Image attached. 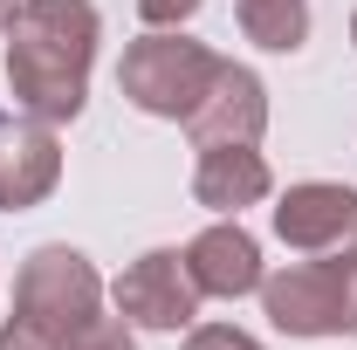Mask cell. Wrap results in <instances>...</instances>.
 <instances>
[{"instance_id": "9c48e42d", "label": "cell", "mask_w": 357, "mask_h": 350, "mask_svg": "<svg viewBox=\"0 0 357 350\" xmlns=\"http://www.w3.org/2000/svg\"><path fill=\"white\" fill-rule=\"evenodd\" d=\"M185 131H192V151H199V144H261V131H268V83L248 62H220V76L206 89V103L185 117Z\"/></svg>"}, {"instance_id": "5b68a950", "label": "cell", "mask_w": 357, "mask_h": 350, "mask_svg": "<svg viewBox=\"0 0 357 350\" xmlns=\"http://www.w3.org/2000/svg\"><path fill=\"white\" fill-rule=\"evenodd\" d=\"M275 241L303 261H351L357 254V185L303 178L275 199Z\"/></svg>"}, {"instance_id": "5bb4252c", "label": "cell", "mask_w": 357, "mask_h": 350, "mask_svg": "<svg viewBox=\"0 0 357 350\" xmlns=\"http://www.w3.org/2000/svg\"><path fill=\"white\" fill-rule=\"evenodd\" d=\"M199 7H206V0H137V21H144V28H185Z\"/></svg>"}, {"instance_id": "52a82bcc", "label": "cell", "mask_w": 357, "mask_h": 350, "mask_svg": "<svg viewBox=\"0 0 357 350\" xmlns=\"http://www.w3.org/2000/svg\"><path fill=\"white\" fill-rule=\"evenodd\" d=\"M62 185V137L28 110H0V213H28Z\"/></svg>"}, {"instance_id": "3957f363", "label": "cell", "mask_w": 357, "mask_h": 350, "mask_svg": "<svg viewBox=\"0 0 357 350\" xmlns=\"http://www.w3.org/2000/svg\"><path fill=\"white\" fill-rule=\"evenodd\" d=\"M220 62L227 55H213L206 42H192V35H178V28H144V35L124 48V62H117V89H124V103L144 110V117L185 124V117L206 103Z\"/></svg>"}, {"instance_id": "277c9868", "label": "cell", "mask_w": 357, "mask_h": 350, "mask_svg": "<svg viewBox=\"0 0 357 350\" xmlns=\"http://www.w3.org/2000/svg\"><path fill=\"white\" fill-rule=\"evenodd\" d=\"M261 316L282 337H357V254L282 261L275 275H261Z\"/></svg>"}, {"instance_id": "7c38bea8", "label": "cell", "mask_w": 357, "mask_h": 350, "mask_svg": "<svg viewBox=\"0 0 357 350\" xmlns=\"http://www.w3.org/2000/svg\"><path fill=\"white\" fill-rule=\"evenodd\" d=\"M62 350H137V330L124 323V316H89Z\"/></svg>"}, {"instance_id": "7a4b0ae2", "label": "cell", "mask_w": 357, "mask_h": 350, "mask_svg": "<svg viewBox=\"0 0 357 350\" xmlns=\"http://www.w3.org/2000/svg\"><path fill=\"white\" fill-rule=\"evenodd\" d=\"M103 275L83 248L48 241L14 275V309L0 323V350H62L89 316H103Z\"/></svg>"}, {"instance_id": "4fadbf2b", "label": "cell", "mask_w": 357, "mask_h": 350, "mask_svg": "<svg viewBox=\"0 0 357 350\" xmlns=\"http://www.w3.org/2000/svg\"><path fill=\"white\" fill-rule=\"evenodd\" d=\"M185 350H261L248 330H234V323H192L185 330Z\"/></svg>"}, {"instance_id": "2e32d148", "label": "cell", "mask_w": 357, "mask_h": 350, "mask_svg": "<svg viewBox=\"0 0 357 350\" xmlns=\"http://www.w3.org/2000/svg\"><path fill=\"white\" fill-rule=\"evenodd\" d=\"M351 42H357V14H351Z\"/></svg>"}, {"instance_id": "30bf717a", "label": "cell", "mask_w": 357, "mask_h": 350, "mask_svg": "<svg viewBox=\"0 0 357 350\" xmlns=\"http://www.w3.org/2000/svg\"><path fill=\"white\" fill-rule=\"evenodd\" d=\"M268 192H275V165L261 158V144H199L192 199L213 220H241L248 206H261Z\"/></svg>"}, {"instance_id": "6da1fadb", "label": "cell", "mask_w": 357, "mask_h": 350, "mask_svg": "<svg viewBox=\"0 0 357 350\" xmlns=\"http://www.w3.org/2000/svg\"><path fill=\"white\" fill-rule=\"evenodd\" d=\"M103 21L89 0H21L7 21V89L14 110L42 124H76L89 103Z\"/></svg>"}, {"instance_id": "8fae6325", "label": "cell", "mask_w": 357, "mask_h": 350, "mask_svg": "<svg viewBox=\"0 0 357 350\" xmlns=\"http://www.w3.org/2000/svg\"><path fill=\"white\" fill-rule=\"evenodd\" d=\"M234 21L268 55H296L310 42V0H234Z\"/></svg>"}, {"instance_id": "8992f818", "label": "cell", "mask_w": 357, "mask_h": 350, "mask_svg": "<svg viewBox=\"0 0 357 350\" xmlns=\"http://www.w3.org/2000/svg\"><path fill=\"white\" fill-rule=\"evenodd\" d=\"M110 303L131 330H192L199 323V289H192V268L178 248H144L117 282H110Z\"/></svg>"}, {"instance_id": "9a60e30c", "label": "cell", "mask_w": 357, "mask_h": 350, "mask_svg": "<svg viewBox=\"0 0 357 350\" xmlns=\"http://www.w3.org/2000/svg\"><path fill=\"white\" fill-rule=\"evenodd\" d=\"M14 7H21V0H0V35H7V21H14Z\"/></svg>"}, {"instance_id": "ba28073f", "label": "cell", "mask_w": 357, "mask_h": 350, "mask_svg": "<svg viewBox=\"0 0 357 350\" xmlns=\"http://www.w3.org/2000/svg\"><path fill=\"white\" fill-rule=\"evenodd\" d=\"M185 268H192V289L213 296V303H241V296H261V241L241 227V220H213L185 241Z\"/></svg>"}]
</instances>
